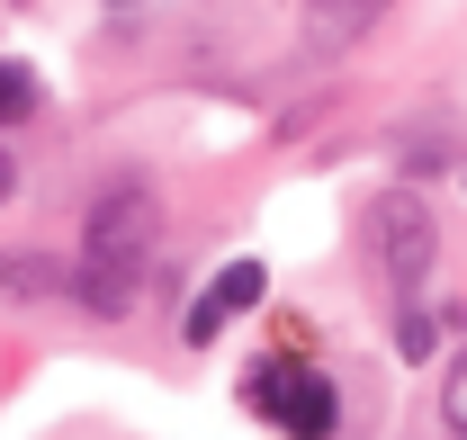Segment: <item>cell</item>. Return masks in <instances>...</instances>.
Segmentation results:
<instances>
[{
	"label": "cell",
	"mask_w": 467,
	"mask_h": 440,
	"mask_svg": "<svg viewBox=\"0 0 467 440\" xmlns=\"http://www.w3.org/2000/svg\"><path fill=\"white\" fill-rule=\"evenodd\" d=\"M153 252H162V198H153L144 180H117L109 198L90 207V225H81V252H72V297H81L90 315H126V306L144 297Z\"/></svg>",
	"instance_id": "1"
},
{
	"label": "cell",
	"mask_w": 467,
	"mask_h": 440,
	"mask_svg": "<svg viewBox=\"0 0 467 440\" xmlns=\"http://www.w3.org/2000/svg\"><path fill=\"white\" fill-rule=\"evenodd\" d=\"M243 404H252L261 423H279L288 440H333V423H342L333 378H315V369H296V360H252V369H243Z\"/></svg>",
	"instance_id": "2"
},
{
	"label": "cell",
	"mask_w": 467,
	"mask_h": 440,
	"mask_svg": "<svg viewBox=\"0 0 467 440\" xmlns=\"http://www.w3.org/2000/svg\"><path fill=\"white\" fill-rule=\"evenodd\" d=\"M368 243H378V278H387L396 297H413V288L431 278V261H441V225L422 207V189H387V198L368 207Z\"/></svg>",
	"instance_id": "3"
},
{
	"label": "cell",
	"mask_w": 467,
	"mask_h": 440,
	"mask_svg": "<svg viewBox=\"0 0 467 440\" xmlns=\"http://www.w3.org/2000/svg\"><path fill=\"white\" fill-rule=\"evenodd\" d=\"M0 288H9V297H55V288H72V270L46 261L36 243H9V252H0Z\"/></svg>",
	"instance_id": "4"
},
{
	"label": "cell",
	"mask_w": 467,
	"mask_h": 440,
	"mask_svg": "<svg viewBox=\"0 0 467 440\" xmlns=\"http://www.w3.org/2000/svg\"><path fill=\"white\" fill-rule=\"evenodd\" d=\"M261 297H270V270H261V261H225L216 288H207V306H216V315H243V306H261Z\"/></svg>",
	"instance_id": "5"
},
{
	"label": "cell",
	"mask_w": 467,
	"mask_h": 440,
	"mask_svg": "<svg viewBox=\"0 0 467 440\" xmlns=\"http://www.w3.org/2000/svg\"><path fill=\"white\" fill-rule=\"evenodd\" d=\"M18 117H36V72L18 55H0V126H18Z\"/></svg>",
	"instance_id": "6"
},
{
	"label": "cell",
	"mask_w": 467,
	"mask_h": 440,
	"mask_svg": "<svg viewBox=\"0 0 467 440\" xmlns=\"http://www.w3.org/2000/svg\"><path fill=\"white\" fill-rule=\"evenodd\" d=\"M431 351H441V324H431L422 306H405V315H396V360H431Z\"/></svg>",
	"instance_id": "7"
},
{
	"label": "cell",
	"mask_w": 467,
	"mask_h": 440,
	"mask_svg": "<svg viewBox=\"0 0 467 440\" xmlns=\"http://www.w3.org/2000/svg\"><path fill=\"white\" fill-rule=\"evenodd\" d=\"M441 423H450V440H467V351L450 360V378H441Z\"/></svg>",
	"instance_id": "8"
},
{
	"label": "cell",
	"mask_w": 467,
	"mask_h": 440,
	"mask_svg": "<svg viewBox=\"0 0 467 440\" xmlns=\"http://www.w3.org/2000/svg\"><path fill=\"white\" fill-rule=\"evenodd\" d=\"M216 332H225V315H216V306H207V297H198V306H189V315H180V341H189V351H207V341H216Z\"/></svg>",
	"instance_id": "9"
},
{
	"label": "cell",
	"mask_w": 467,
	"mask_h": 440,
	"mask_svg": "<svg viewBox=\"0 0 467 440\" xmlns=\"http://www.w3.org/2000/svg\"><path fill=\"white\" fill-rule=\"evenodd\" d=\"M324 9H333V18H324V37H333V27H350V18H368L378 0H324Z\"/></svg>",
	"instance_id": "10"
},
{
	"label": "cell",
	"mask_w": 467,
	"mask_h": 440,
	"mask_svg": "<svg viewBox=\"0 0 467 440\" xmlns=\"http://www.w3.org/2000/svg\"><path fill=\"white\" fill-rule=\"evenodd\" d=\"M9 189H18V162H9V153H0V198H9Z\"/></svg>",
	"instance_id": "11"
},
{
	"label": "cell",
	"mask_w": 467,
	"mask_h": 440,
	"mask_svg": "<svg viewBox=\"0 0 467 440\" xmlns=\"http://www.w3.org/2000/svg\"><path fill=\"white\" fill-rule=\"evenodd\" d=\"M109 9H135V0H109Z\"/></svg>",
	"instance_id": "12"
}]
</instances>
